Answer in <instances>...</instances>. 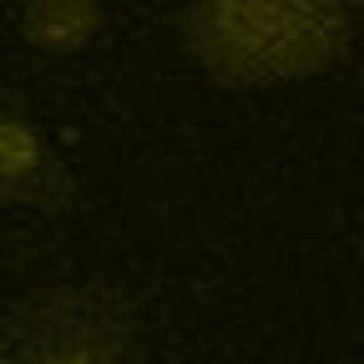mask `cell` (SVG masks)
Returning <instances> with one entry per match:
<instances>
[{
    "instance_id": "1",
    "label": "cell",
    "mask_w": 364,
    "mask_h": 364,
    "mask_svg": "<svg viewBox=\"0 0 364 364\" xmlns=\"http://www.w3.org/2000/svg\"><path fill=\"white\" fill-rule=\"evenodd\" d=\"M354 0H193L188 51L223 86H273L329 71L349 51Z\"/></svg>"
},
{
    "instance_id": "2",
    "label": "cell",
    "mask_w": 364,
    "mask_h": 364,
    "mask_svg": "<svg viewBox=\"0 0 364 364\" xmlns=\"http://www.w3.org/2000/svg\"><path fill=\"white\" fill-rule=\"evenodd\" d=\"M0 364H142V329L107 284H61L11 314Z\"/></svg>"
},
{
    "instance_id": "3",
    "label": "cell",
    "mask_w": 364,
    "mask_h": 364,
    "mask_svg": "<svg viewBox=\"0 0 364 364\" xmlns=\"http://www.w3.org/2000/svg\"><path fill=\"white\" fill-rule=\"evenodd\" d=\"M66 188V172L51 157L46 132L16 112L0 107V203H51Z\"/></svg>"
},
{
    "instance_id": "4",
    "label": "cell",
    "mask_w": 364,
    "mask_h": 364,
    "mask_svg": "<svg viewBox=\"0 0 364 364\" xmlns=\"http://www.w3.org/2000/svg\"><path fill=\"white\" fill-rule=\"evenodd\" d=\"M102 21H107L102 0H21V36L51 56L86 51Z\"/></svg>"
}]
</instances>
